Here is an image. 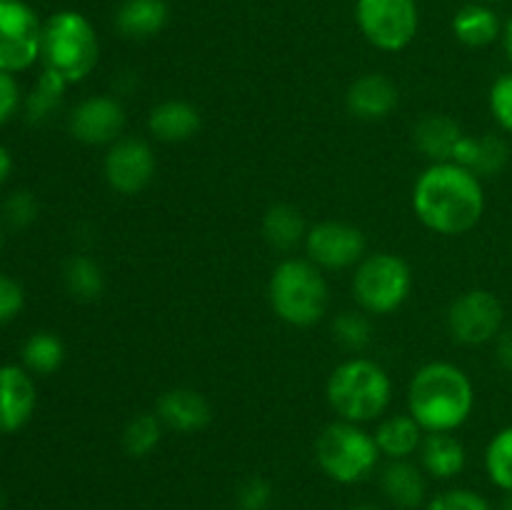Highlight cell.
I'll return each instance as SVG.
<instances>
[{
	"label": "cell",
	"mask_w": 512,
	"mask_h": 510,
	"mask_svg": "<svg viewBox=\"0 0 512 510\" xmlns=\"http://www.w3.org/2000/svg\"><path fill=\"white\" fill-rule=\"evenodd\" d=\"M38 393L30 373L20 365H0V433H15L35 413Z\"/></svg>",
	"instance_id": "5bb4252c"
},
{
	"label": "cell",
	"mask_w": 512,
	"mask_h": 510,
	"mask_svg": "<svg viewBox=\"0 0 512 510\" xmlns=\"http://www.w3.org/2000/svg\"><path fill=\"white\" fill-rule=\"evenodd\" d=\"M0 508H3V493H0Z\"/></svg>",
	"instance_id": "ee69618b"
},
{
	"label": "cell",
	"mask_w": 512,
	"mask_h": 510,
	"mask_svg": "<svg viewBox=\"0 0 512 510\" xmlns=\"http://www.w3.org/2000/svg\"><path fill=\"white\" fill-rule=\"evenodd\" d=\"M273 503V485L270 480L253 475V478L243 480L235 493V505L238 510H268Z\"/></svg>",
	"instance_id": "d6a6232c"
},
{
	"label": "cell",
	"mask_w": 512,
	"mask_h": 510,
	"mask_svg": "<svg viewBox=\"0 0 512 510\" xmlns=\"http://www.w3.org/2000/svg\"><path fill=\"white\" fill-rule=\"evenodd\" d=\"M23 305H25V293L23 288H20L18 280L0 273V325L10 323V320L23 310Z\"/></svg>",
	"instance_id": "d590c367"
},
{
	"label": "cell",
	"mask_w": 512,
	"mask_h": 510,
	"mask_svg": "<svg viewBox=\"0 0 512 510\" xmlns=\"http://www.w3.org/2000/svg\"><path fill=\"white\" fill-rule=\"evenodd\" d=\"M315 460L330 480L340 485H355L368 480L380 463V448L375 435L358 423L338 420L323 428L315 440Z\"/></svg>",
	"instance_id": "8992f818"
},
{
	"label": "cell",
	"mask_w": 512,
	"mask_h": 510,
	"mask_svg": "<svg viewBox=\"0 0 512 510\" xmlns=\"http://www.w3.org/2000/svg\"><path fill=\"white\" fill-rule=\"evenodd\" d=\"M325 395L340 420L360 425L380 418L388 410L393 400V380L375 360L350 358L330 373Z\"/></svg>",
	"instance_id": "277c9868"
},
{
	"label": "cell",
	"mask_w": 512,
	"mask_h": 510,
	"mask_svg": "<svg viewBox=\"0 0 512 510\" xmlns=\"http://www.w3.org/2000/svg\"><path fill=\"white\" fill-rule=\"evenodd\" d=\"M413 210L438 235H465L485 213L483 180L458 163H433L418 175Z\"/></svg>",
	"instance_id": "6da1fadb"
},
{
	"label": "cell",
	"mask_w": 512,
	"mask_h": 510,
	"mask_svg": "<svg viewBox=\"0 0 512 510\" xmlns=\"http://www.w3.org/2000/svg\"><path fill=\"white\" fill-rule=\"evenodd\" d=\"M305 250L310 263L323 270H345L365 258V235L355 225L343 220H323L308 228Z\"/></svg>",
	"instance_id": "8fae6325"
},
{
	"label": "cell",
	"mask_w": 512,
	"mask_h": 510,
	"mask_svg": "<svg viewBox=\"0 0 512 510\" xmlns=\"http://www.w3.org/2000/svg\"><path fill=\"white\" fill-rule=\"evenodd\" d=\"M425 510H493V505L475 490L450 488L430 498Z\"/></svg>",
	"instance_id": "1f68e13d"
},
{
	"label": "cell",
	"mask_w": 512,
	"mask_h": 510,
	"mask_svg": "<svg viewBox=\"0 0 512 510\" xmlns=\"http://www.w3.org/2000/svg\"><path fill=\"white\" fill-rule=\"evenodd\" d=\"M13 170V158H10V150L5 145H0V183H5Z\"/></svg>",
	"instance_id": "f35d334b"
},
{
	"label": "cell",
	"mask_w": 512,
	"mask_h": 510,
	"mask_svg": "<svg viewBox=\"0 0 512 510\" xmlns=\"http://www.w3.org/2000/svg\"><path fill=\"white\" fill-rule=\"evenodd\" d=\"M510 160V148L500 135L485 133V135H463V140L458 143V150L453 155V163L463 165L470 173L483 178H493L505 170Z\"/></svg>",
	"instance_id": "e0dca14e"
},
{
	"label": "cell",
	"mask_w": 512,
	"mask_h": 510,
	"mask_svg": "<svg viewBox=\"0 0 512 510\" xmlns=\"http://www.w3.org/2000/svg\"><path fill=\"white\" fill-rule=\"evenodd\" d=\"M383 495L400 510H418L425 503V470L413 460H390L380 473Z\"/></svg>",
	"instance_id": "ffe728a7"
},
{
	"label": "cell",
	"mask_w": 512,
	"mask_h": 510,
	"mask_svg": "<svg viewBox=\"0 0 512 510\" xmlns=\"http://www.w3.org/2000/svg\"><path fill=\"white\" fill-rule=\"evenodd\" d=\"M0 248H3V233H0Z\"/></svg>",
	"instance_id": "f6af8a7d"
},
{
	"label": "cell",
	"mask_w": 512,
	"mask_h": 510,
	"mask_svg": "<svg viewBox=\"0 0 512 510\" xmlns=\"http://www.w3.org/2000/svg\"><path fill=\"white\" fill-rule=\"evenodd\" d=\"M65 360V345L55 333L40 330L33 333L23 345V365L28 373L35 375H50L63 365Z\"/></svg>",
	"instance_id": "83f0119b"
},
{
	"label": "cell",
	"mask_w": 512,
	"mask_h": 510,
	"mask_svg": "<svg viewBox=\"0 0 512 510\" xmlns=\"http://www.w3.org/2000/svg\"><path fill=\"white\" fill-rule=\"evenodd\" d=\"M100 43L93 23L78 10H60L43 23L40 60L43 70L60 75L68 85L80 83L95 70Z\"/></svg>",
	"instance_id": "3957f363"
},
{
	"label": "cell",
	"mask_w": 512,
	"mask_h": 510,
	"mask_svg": "<svg viewBox=\"0 0 512 510\" xmlns=\"http://www.w3.org/2000/svg\"><path fill=\"white\" fill-rule=\"evenodd\" d=\"M488 478L505 493H512V425L498 430L485 450Z\"/></svg>",
	"instance_id": "f546056e"
},
{
	"label": "cell",
	"mask_w": 512,
	"mask_h": 510,
	"mask_svg": "<svg viewBox=\"0 0 512 510\" xmlns=\"http://www.w3.org/2000/svg\"><path fill=\"white\" fill-rule=\"evenodd\" d=\"M20 108V85L13 73L0 70V125L8 123Z\"/></svg>",
	"instance_id": "8d00e7d4"
},
{
	"label": "cell",
	"mask_w": 512,
	"mask_h": 510,
	"mask_svg": "<svg viewBox=\"0 0 512 510\" xmlns=\"http://www.w3.org/2000/svg\"><path fill=\"white\" fill-rule=\"evenodd\" d=\"M163 428L155 413H140L130 418L123 430V448L130 458H148L163 440Z\"/></svg>",
	"instance_id": "f1b7e54d"
},
{
	"label": "cell",
	"mask_w": 512,
	"mask_h": 510,
	"mask_svg": "<svg viewBox=\"0 0 512 510\" xmlns=\"http://www.w3.org/2000/svg\"><path fill=\"white\" fill-rule=\"evenodd\" d=\"M3 215L13 228H28L38 218V200L28 190H15L3 203Z\"/></svg>",
	"instance_id": "e575fe53"
},
{
	"label": "cell",
	"mask_w": 512,
	"mask_h": 510,
	"mask_svg": "<svg viewBox=\"0 0 512 510\" xmlns=\"http://www.w3.org/2000/svg\"><path fill=\"white\" fill-rule=\"evenodd\" d=\"M373 435L380 455L390 460H410V455L418 453L423 445L425 430L410 413H398L385 418Z\"/></svg>",
	"instance_id": "603a6c76"
},
{
	"label": "cell",
	"mask_w": 512,
	"mask_h": 510,
	"mask_svg": "<svg viewBox=\"0 0 512 510\" xmlns=\"http://www.w3.org/2000/svg\"><path fill=\"white\" fill-rule=\"evenodd\" d=\"M125 128V108L113 95H93L70 110L68 130L85 145H113Z\"/></svg>",
	"instance_id": "4fadbf2b"
},
{
	"label": "cell",
	"mask_w": 512,
	"mask_h": 510,
	"mask_svg": "<svg viewBox=\"0 0 512 510\" xmlns=\"http://www.w3.org/2000/svg\"><path fill=\"white\" fill-rule=\"evenodd\" d=\"M155 153L145 140L120 138L108 145L103 173L110 188L120 195H138L155 178Z\"/></svg>",
	"instance_id": "7c38bea8"
},
{
	"label": "cell",
	"mask_w": 512,
	"mask_h": 510,
	"mask_svg": "<svg viewBox=\"0 0 512 510\" xmlns=\"http://www.w3.org/2000/svg\"><path fill=\"white\" fill-rule=\"evenodd\" d=\"M65 88H68V83H65L60 75L43 70L38 83H35V88L30 90L28 100H25V118H28V123H48V120L60 110Z\"/></svg>",
	"instance_id": "484cf974"
},
{
	"label": "cell",
	"mask_w": 512,
	"mask_h": 510,
	"mask_svg": "<svg viewBox=\"0 0 512 510\" xmlns=\"http://www.w3.org/2000/svg\"><path fill=\"white\" fill-rule=\"evenodd\" d=\"M305 228L303 213L295 205L288 203H275L265 210L263 215V238L270 248L280 250V253H290L305 243Z\"/></svg>",
	"instance_id": "d4e9b609"
},
{
	"label": "cell",
	"mask_w": 512,
	"mask_h": 510,
	"mask_svg": "<svg viewBox=\"0 0 512 510\" xmlns=\"http://www.w3.org/2000/svg\"><path fill=\"white\" fill-rule=\"evenodd\" d=\"M488 103L490 113L498 120L500 128L512 135V73L500 75V78L495 80L493 88H490Z\"/></svg>",
	"instance_id": "836d02e7"
},
{
	"label": "cell",
	"mask_w": 512,
	"mask_h": 510,
	"mask_svg": "<svg viewBox=\"0 0 512 510\" xmlns=\"http://www.w3.org/2000/svg\"><path fill=\"white\" fill-rule=\"evenodd\" d=\"M355 23L370 45L385 53H400L418 35V3L415 0H358Z\"/></svg>",
	"instance_id": "ba28073f"
},
{
	"label": "cell",
	"mask_w": 512,
	"mask_h": 510,
	"mask_svg": "<svg viewBox=\"0 0 512 510\" xmlns=\"http://www.w3.org/2000/svg\"><path fill=\"white\" fill-rule=\"evenodd\" d=\"M413 290V270L400 255H365L353 275V295L370 315H390L403 308Z\"/></svg>",
	"instance_id": "52a82bcc"
},
{
	"label": "cell",
	"mask_w": 512,
	"mask_h": 510,
	"mask_svg": "<svg viewBox=\"0 0 512 510\" xmlns=\"http://www.w3.org/2000/svg\"><path fill=\"white\" fill-rule=\"evenodd\" d=\"M475 408V390L468 373L453 363H428L408 385V413L425 433H455Z\"/></svg>",
	"instance_id": "7a4b0ae2"
},
{
	"label": "cell",
	"mask_w": 512,
	"mask_h": 510,
	"mask_svg": "<svg viewBox=\"0 0 512 510\" xmlns=\"http://www.w3.org/2000/svg\"><path fill=\"white\" fill-rule=\"evenodd\" d=\"M420 468L438 480H450L460 475L468 463L465 445L453 433H425L420 445Z\"/></svg>",
	"instance_id": "7402d4cb"
},
{
	"label": "cell",
	"mask_w": 512,
	"mask_h": 510,
	"mask_svg": "<svg viewBox=\"0 0 512 510\" xmlns=\"http://www.w3.org/2000/svg\"><path fill=\"white\" fill-rule=\"evenodd\" d=\"M200 120L198 108L188 100L170 98L163 103L155 105L148 115V130L153 138H158L160 143H185L193 135H198Z\"/></svg>",
	"instance_id": "ac0fdd59"
},
{
	"label": "cell",
	"mask_w": 512,
	"mask_h": 510,
	"mask_svg": "<svg viewBox=\"0 0 512 510\" xmlns=\"http://www.w3.org/2000/svg\"><path fill=\"white\" fill-rule=\"evenodd\" d=\"M475 3H485V5H490V3H495V0H475Z\"/></svg>",
	"instance_id": "7bdbcfd3"
},
{
	"label": "cell",
	"mask_w": 512,
	"mask_h": 510,
	"mask_svg": "<svg viewBox=\"0 0 512 510\" xmlns=\"http://www.w3.org/2000/svg\"><path fill=\"white\" fill-rule=\"evenodd\" d=\"M43 23L23 0H0V70L23 73L40 60Z\"/></svg>",
	"instance_id": "9c48e42d"
},
{
	"label": "cell",
	"mask_w": 512,
	"mask_h": 510,
	"mask_svg": "<svg viewBox=\"0 0 512 510\" xmlns=\"http://www.w3.org/2000/svg\"><path fill=\"white\" fill-rule=\"evenodd\" d=\"M333 333L335 340H338L345 350L360 353V350L368 348L370 340H373V325H370V320L365 318L363 313H358V310H345V313H340L338 318L333 320Z\"/></svg>",
	"instance_id": "4dcf8cb0"
},
{
	"label": "cell",
	"mask_w": 512,
	"mask_h": 510,
	"mask_svg": "<svg viewBox=\"0 0 512 510\" xmlns=\"http://www.w3.org/2000/svg\"><path fill=\"white\" fill-rule=\"evenodd\" d=\"M268 300L283 323L293 328H313L328 310L330 290L318 265L288 258L270 275Z\"/></svg>",
	"instance_id": "5b68a950"
},
{
	"label": "cell",
	"mask_w": 512,
	"mask_h": 510,
	"mask_svg": "<svg viewBox=\"0 0 512 510\" xmlns=\"http://www.w3.org/2000/svg\"><path fill=\"white\" fill-rule=\"evenodd\" d=\"M495 358H498L500 368L512 373V330H503L495 338Z\"/></svg>",
	"instance_id": "74e56055"
},
{
	"label": "cell",
	"mask_w": 512,
	"mask_h": 510,
	"mask_svg": "<svg viewBox=\"0 0 512 510\" xmlns=\"http://www.w3.org/2000/svg\"><path fill=\"white\" fill-rule=\"evenodd\" d=\"M155 415L160 423L175 433H198V430L208 428L213 420V410L210 403L205 400L203 393L193 388H170L165 390L155 405Z\"/></svg>",
	"instance_id": "9a60e30c"
},
{
	"label": "cell",
	"mask_w": 512,
	"mask_h": 510,
	"mask_svg": "<svg viewBox=\"0 0 512 510\" xmlns=\"http://www.w3.org/2000/svg\"><path fill=\"white\" fill-rule=\"evenodd\" d=\"M398 85L383 73H368L353 80L345 95V105H348L350 115L358 120H385L395 108H398Z\"/></svg>",
	"instance_id": "2e32d148"
},
{
	"label": "cell",
	"mask_w": 512,
	"mask_h": 510,
	"mask_svg": "<svg viewBox=\"0 0 512 510\" xmlns=\"http://www.w3.org/2000/svg\"><path fill=\"white\" fill-rule=\"evenodd\" d=\"M63 283L73 298L85 300H98L105 290V275L103 268L95 263L88 255H73L63 268Z\"/></svg>",
	"instance_id": "4316f807"
},
{
	"label": "cell",
	"mask_w": 512,
	"mask_h": 510,
	"mask_svg": "<svg viewBox=\"0 0 512 510\" xmlns=\"http://www.w3.org/2000/svg\"><path fill=\"white\" fill-rule=\"evenodd\" d=\"M170 20V8L165 0H123L115 13V28L123 38L148 40L163 33Z\"/></svg>",
	"instance_id": "44dd1931"
},
{
	"label": "cell",
	"mask_w": 512,
	"mask_h": 510,
	"mask_svg": "<svg viewBox=\"0 0 512 510\" xmlns=\"http://www.w3.org/2000/svg\"><path fill=\"white\" fill-rule=\"evenodd\" d=\"M350 510H378V508H375V505H355V508Z\"/></svg>",
	"instance_id": "b9f144b4"
},
{
	"label": "cell",
	"mask_w": 512,
	"mask_h": 510,
	"mask_svg": "<svg viewBox=\"0 0 512 510\" xmlns=\"http://www.w3.org/2000/svg\"><path fill=\"white\" fill-rule=\"evenodd\" d=\"M463 135L465 130L460 128L458 120L440 113L423 115L413 128L415 148L433 163H450Z\"/></svg>",
	"instance_id": "d6986e66"
},
{
	"label": "cell",
	"mask_w": 512,
	"mask_h": 510,
	"mask_svg": "<svg viewBox=\"0 0 512 510\" xmlns=\"http://www.w3.org/2000/svg\"><path fill=\"white\" fill-rule=\"evenodd\" d=\"M453 33L468 48H485L503 33L498 13L485 3H470L455 13Z\"/></svg>",
	"instance_id": "cb8c5ba5"
},
{
	"label": "cell",
	"mask_w": 512,
	"mask_h": 510,
	"mask_svg": "<svg viewBox=\"0 0 512 510\" xmlns=\"http://www.w3.org/2000/svg\"><path fill=\"white\" fill-rule=\"evenodd\" d=\"M445 323H448V333L453 335L455 343L485 345L503 333L505 308L498 295L475 288L458 295L450 303Z\"/></svg>",
	"instance_id": "30bf717a"
},
{
	"label": "cell",
	"mask_w": 512,
	"mask_h": 510,
	"mask_svg": "<svg viewBox=\"0 0 512 510\" xmlns=\"http://www.w3.org/2000/svg\"><path fill=\"white\" fill-rule=\"evenodd\" d=\"M500 510H512V493H505L503 508H500Z\"/></svg>",
	"instance_id": "60d3db41"
},
{
	"label": "cell",
	"mask_w": 512,
	"mask_h": 510,
	"mask_svg": "<svg viewBox=\"0 0 512 510\" xmlns=\"http://www.w3.org/2000/svg\"><path fill=\"white\" fill-rule=\"evenodd\" d=\"M503 45H505V53H508V58L512 63V18L508 20V25H505V30H503Z\"/></svg>",
	"instance_id": "ab89813d"
}]
</instances>
